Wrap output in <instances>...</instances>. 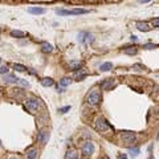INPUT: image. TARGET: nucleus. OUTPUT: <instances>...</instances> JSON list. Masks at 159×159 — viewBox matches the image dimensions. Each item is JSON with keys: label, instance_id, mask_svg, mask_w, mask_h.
I'll return each instance as SVG.
<instances>
[{"label": "nucleus", "instance_id": "obj_22", "mask_svg": "<svg viewBox=\"0 0 159 159\" xmlns=\"http://www.w3.org/2000/svg\"><path fill=\"white\" fill-rule=\"evenodd\" d=\"M13 68H15V70H17V72H25V70H27L25 66L21 65V64H15Z\"/></svg>", "mask_w": 159, "mask_h": 159}, {"label": "nucleus", "instance_id": "obj_30", "mask_svg": "<svg viewBox=\"0 0 159 159\" xmlns=\"http://www.w3.org/2000/svg\"><path fill=\"white\" fill-rule=\"evenodd\" d=\"M119 158H121V159H127L126 157H125V155H121V157H119Z\"/></svg>", "mask_w": 159, "mask_h": 159}, {"label": "nucleus", "instance_id": "obj_16", "mask_svg": "<svg viewBox=\"0 0 159 159\" xmlns=\"http://www.w3.org/2000/svg\"><path fill=\"white\" fill-rule=\"evenodd\" d=\"M77 158H78V154L74 150H69V151L66 152V159H77Z\"/></svg>", "mask_w": 159, "mask_h": 159}, {"label": "nucleus", "instance_id": "obj_19", "mask_svg": "<svg viewBox=\"0 0 159 159\" xmlns=\"http://www.w3.org/2000/svg\"><path fill=\"white\" fill-rule=\"evenodd\" d=\"M11 36H12V37L21 39V37H24V36H25V33L21 32V30H12V32H11Z\"/></svg>", "mask_w": 159, "mask_h": 159}, {"label": "nucleus", "instance_id": "obj_15", "mask_svg": "<svg viewBox=\"0 0 159 159\" xmlns=\"http://www.w3.org/2000/svg\"><path fill=\"white\" fill-rule=\"evenodd\" d=\"M113 68V64L111 62H103L102 65H101V72H109L110 69Z\"/></svg>", "mask_w": 159, "mask_h": 159}, {"label": "nucleus", "instance_id": "obj_17", "mask_svg": "<svg viewBox=\"0 0 159 159\" xmlns=\"http://www.w3.org/2000/svg\"><path fill=\"white\" fill-rule=\"evenodd\" d=\"M69 66H70V69L77 70V69L81 68V62H80V61H70V62H69Z\"/></svg>", "mask_w": 159, "mask_h": 159}, {"label": "nucleus", "instance_id": "obj_12", "mask_svg": "<svg viewBox=\"0 0 159 159\" xmlns=\"http://www.w3.org/2000/svg\"><path fill=\"white\" fill-rule=\"evenodd\" d=\"M113 85H114V82H113V80H106V81H103L102 84H101V88H102L103 90H108L109 88H111Z\"/></svg>", "mask_w": 159, "mask_h": 159}, {"label": "nucleus", "instance_id": "obj_8", "mask_svg": "<svg viewBox=\"0 0 159 159\" xmlns=\"http://www.w3.org/2000/svg\"><path fill=\"white\" fill-rule=\"evenodd\" d=\"M82 152H84L85 155H91L94 152V146L93 143L90 142H86L84 146H82Z\"/></svg>", "mask_w": 159, "mask_h": 159}, {"label": "nucleus", "instance_id": "obj_2", "mask_svg": "<svg viewBox=\"0 0 159 159\" xmlns=\"http://www.w3.org/2000/svg\"><path fill=\"white\" fill-rule=\"evenodd\" d=\"M3 80H4L5 82H11V84H20V85H23V86H25V88H29V84L27 81L15 77V76H12V74H4Z\"/></svg>", "mask_w": 159, "mask_h": 159}, {"label": "nucleus", "instance_id": "obj_25", "mask_svg": "<svg viewBox=\"0 0 159 159\" xmlns=\"http://www.w3.org/2000/svg\"><path fill=\"white\" fill-rule=\"evenodd\" d=\"M70 109V106H65V108H62V109H60L59 110V111L61 113V114H64V113H66V111H68V110Z\"/></svg>", "mask_w": 159, "mask_h": 159}, {"label": "nucleus", "instance_id": "obj_23", "mask_svg": "<svg viewBox=\"0 0 159 159\" xmlns=\"http://www.w3.org/2000/svg\"><path fill=\"white\" fill-rule=\"evenodd\" d=\"M139 154V149L135 147V149H130V155L131 157H137Z\"/></svg>", "mask_w": 159, "mask_h": 159}, {"label": "nucleus", "instance_id": "obj_28", "mask_svg": "<svg viewBox=\"0 0 159 159\" xmlns=\"http://www.w3.org/2000/svg\"><path fill=\"white\" fill-rule=\"evenodd\" d=\"M131 40H133V41H137L138 39H137V36H131Z\"/></svg>", "mask_w": 159, "mask_h": 159}, {"label": "nucleus", "instance_id": "obj_34", "mask_svg": "<svg viewBox=\"0 0 159 159\" xmlns=\"http://www.w3.org/2000/svg\"><path fill=\"white\" fill-rule=\"evenodd\" d=\"M33 1H35V0H33Z\"/></svg>", "mask_w": 159, "mask_h": 159}, {"label": "nucleus", "instance_id": "obj_3", "mask_svg": "<svg viewBox=\"0 0 159 159\" xmlns=\"http://www.w3.org/2000/svg\"><path fill=\"white\" fill-rule=\"evenodd\" d=\"M59 15H84L88 13V10H82V8H76V10H57Z\"/></svg>", "mask_w": 159, "mask_h": 159}, {"label": "nucleus", "instance_id": "obj_9", "mask_svg": "<svg viewBox=\"0 0 159 159\" xmlns=\"http://www.w3.org/2000/svg\"><path fill=\"white\" fill-rule=\"evenodd\" d=\"M48 139H49V133H48V131H40L39 135H37L39 142L42 143V145H45V143L48 142Z\"/></svg>", "mask_w": 159, "mask_h": 159}, {"label": "nucleus", "instance_id": "obj_31", "mask_svg": "<svg viewBox=\"0 0 159 159\" xmlns=\"http://www.w3.org/2000/svg\"><path fill=\"white\" fill-rule=\"evenodd\" d=\"M149 159H154V157H152V155H150V158Z\"/></svg>", "mask_w": 159, "mask_h": 159}, {"label": "nucleus", "instance_id": "obj_21", "mask_svg": "<svg viewBox=\"0 0 159 159\" xmlns=\"http://www.w3.org/2000/svg\"><path fill=\"white\" fill-rule=\"evenodd\" d=\"M123 53H126V54H135L137 53V48H125L123 49Z\"/></svg>", "mask_w": 159, "mask_h": 159}, {"label": "nucleus", "instance_id": "obj_11", "mask_svg": "<svg viewBox=\"0 0 159 159\" xmlns=\"http://www.w3.org/2000/svg\"><path fill=\"white\" fill-rule=\"evenodd\" d=\"M28 12L29 13H33V15H42V13H45V10L44 8H40V7H30V8H28Z\"/></svg>", "mask_w": 159, "mask_h": 159}, {"label": "nucleus", "instance_id": "obj_6", "mask_svg": "<svg viewBox=\"0 0 159 159\" xmlns=\"http://www.w3.org/2000/svg\"><path fill=\"white\" fill-rule=\"evenodd\" d=\"M25 106H27V109H28L30 113H36V111H37V108H39V100H35V98L27 100Z\"/></svg>", "mask_w": 159, "mask_h": 159}, {"label": "nucleus", "instance_id": "obj_10", "mask_svg": "<svg viewBox=\"0 0 159 159\" xmlns=\"http://www.w3.org/2000/svg\"><path fill=\"white\" fill-rule=\"evenodd\" d=\"M137 29L140 30V32H149L150 27L146 21H138V23H137Z\"/></svg>", "mask_w": 159, "mask_h": 159}, {"label": "nucleus", "instance_id": "obj_20", "mask_svg": "<svg viewBox=\"0 0 159 159\" xmlns=\"http://www.w3.org/2000/svg\"><path fill=\"white\" fill-rule=\"evenodd\" d=\"M52 49H53V48H52V45H51V44H47V42H45V44H42L41 51L44 52V53H51Z\"/></svg>", "mask_w": 159, "mask_h": 159}, {"label": "nucleus", "instance_id": "obj_26", "mask_svg": "<svg viewBox=\"0 0 159 159\" xmlns=\"http://www.w3.org/2000/svg\"><path fill=\"white\" fill-rule=\"evenodd\" d=\"M152 25H154V27H159V17H158V19L152 20Z\"/></svg>", "mask_w": 159, "mask_h": 159}, {"label": "nucleus", "instance_id": "obj_7", "mask_svg": "<svg viewBox=\"0 0 159 159\" xmlns=\"http://www.w3.org/2000/svg\"><path fill=\"white\" fill-rule=\"evenodd\" d=\"M121 138L125 143H134L135 142V135H134L131 131H123L122 135H121Z\"/></svg>", "mask_w": 159, "mask_h": 159}, {"label": "nucleus", "instance_id": "obj_5", "mask_svg": "<svg viewBox=\"0 0 159 159\" xmlns=\"http://www.w3.org/2000/svg\"><path fill=\"white\" fill-rule=\"evenodd\" d=\"M96 127H97V130H98V131L103 133V131L110 129V125H109V122L106 121V119L98 118V119H97V122H96Z\"/></svg>", "mask_w": 159, "mask_h": 159}, {"label": "nucleus", "instance_id": "obj_18", "mask_svg": "<svg viewBox=\"0 0 159 159\" xmlns=\"http://www.w3.org/2000/svg\"><path fill=\"white\" fill-rule=\"evenodd\" d=\"M41 85H42V86H52V85H53V80L49 78V77L42 78L41 80Z\"/></svg>", "mask_w": 159, "mask_h": 159}, {"label": "nucleus", "instance_id": "obj_27", "mask_svg": "<svg viewBox=\"0 0 159 159\" xmlns=\"http://www.w3.org/2000/svg\"><path fill=\"white\" fill-rule=\"evenodd\" d=\"M7 72H8L7 66H1V68H0V73H7Z\"/></svg>", "mask_w": 159, "mask_h": 159}, {"label": "nucleus", "instance_id": "obj_33", "mask_svg": "<svg viewBox=\"0 0 159 159\" xmlns=\"http://www.w3.org/2000/svg\"><path fill=\"white\" fill-rule=\"evenodd\" d=\"M0 146H1V143H0Z\"/></svg>", "mask_w": 159, "mask_h": 159}, {"label": "nucleus", "instance_id": "obj_24", "mask_svg": "<svg viewBox=\"0 0 159 159\" xmlns=\"http://www.w3.org/2000/svg\"><path fill=\"white\" fill-rule=\"evenodd\" d=\"M143 48H145V49H154V48H159V47L157 44H145Z\"/></svg>", "mask_w": 159, "mask_h": 159}, {"label": "nucleus", "instance_id": "obj_32", "mask_svg": "<svg viewBox=\"0 0 159 159\" xmlns=\"http://www.w3.org/2000/svg\"><path fill=\"white\" fill-rule=\"evenodd\" d=\"M0 62H1V59H0Z\"/></svg>", "mask_w": 159, "mask_h": 159}, {"label": "nucleus", "instance_id": "obj_14", "mask_svg": "<svg viewBox=\"0 0 159 159\" xmlns=\"http://www.w3.org/2000/svg\"><path fill=\"white\" fill-rule=\"evenodd\" d=\"M70 82H72V80L68 78V77L61 78V80H60V88H62V89H64V88H66V86H68V85L70 84Z\"/></svg>", "mask_w": 159, "mask_h": 159}, {"label": "nucleus", "instance_id": "obj_4", "mask_svg": "<svg viewBox=\"0 0 159 159\" xmlns=\"http://www.w3.org/2000/svg\"><path fill=\"white\" fill-rule=\"evenodd\" d=\"M78 41L81 42V44H90V42L94 41V37L89 32H81L78 35Z\"/></svg>", "mask_w": 159, "mask_h": 159}, {"label": "nucleus", "instance_id": "obj_13", "mask_svg": "<svg viewBox=\"0 0 159 159\" xmlns=\"http://www.w3.org/2000/svg\"><path fill=\"white\" fill-rule=\"evenodd\" d=\"M27 158L28 159H36L37 158V150H35V149L28 150V151H27Z\"/></svg>", "mask_w": 159, "mask_h": 159}, {"label": "nucleus", "instance_id": "obj_29", "mask_svg": "<svg viewBox=\"0 0 159 159\" xmlns=\"http://www.w3.org/2000/svg\"><path fill=\"white\" fill-rule=\"evenodd\" d=\"M150 0H139V3H149Z\"/></svg>", "mask_w": 159, "mask_h": 159}, {"label": "nucleus", "instance_id": "obj_1", "mask_svg": "<svg viewBox=\"0 0 159 159\" xmlns=\"http://www.w3.org/2000/svg\"><path fill=\"white\" fill-rule=\"evenodd\" d=\"M101 101V94H100V90L98 89H93L89 93V96H88V103H89L90 106H96L98 105Z\"/></svg>", "mask_w": 159, "mask_h": 159}]
</instances>
